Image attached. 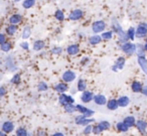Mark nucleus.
Returning a JSON list of instances; mask_svg holds the SVG:
<instances>
[{
    "label": "nucleus",
    "mask_w": 147,
    "mask_h": 136,
    "mask_svg": "<svg viewBox=\"0 0 147 136\" xmlns=\"http://www.w3.org/2000/svg\"><path fill=\"white\" fill-rule=\"evenodd\" d=\"M19 1H21V0H14V2H19Z\"/></svg>",
    "instance_id": "3c124183"
},
{
    "label": "nucleus",
    "mask_w": 147,
    "mask_h": 136,
    "mask_svg": "<svg viewBox=\"0 0 147 136\" xmlns=\"http://www.w3.org/2000/svg\"><path fill=\"white\" fill-rule=\"evenodd\" d=\"M126 33H127V37H128V39H130V41H134L135 37H136V35H135L136 31H135L134 27H129Z\"/></svg>",
    "instance_id": "72a5a7b5"
},
{
    "label": "nucleus",
    "mask_w": 147,
    "mask_h": 136,
    "mask_svg": "<svg viewBox=\"0 0 147 136\" xmlns=\"http://www.w3.org/2000/svg\"><path fill=\"white\" fill-rule=\"evenodd\" d=\"M94 102L96 105H99V106H104L106 105L107 103V98L106 96L102 95V94H98V95H94Z\"/></svg>",
    "instance_id": "9b49d317"
},
{
    "label": "nucleus",
    "mask_w": 147,
    "mask_h": 136,
    "mask_svg": "<svg viewBox=\"0 0 147 136\" xmlns=\"http://www.w3.org/2000/svg\"><path fill=\"white\" fill-rule=\"evenodd\" d=\"M106 28V23L103 20H97L92 24V30L94 33H100L103 32Z\"/></svg>",
    "instance_id": "20e7f679"
},
{
    "label": "nucleus",
    "mask_w": 147,
    "mask_h": 136,
    "mask_svg": "<svg viewBox=\"0 0 147 136\" xmlns=\"http://www.w3.org/2000/svg\"><path fill=\"white\" fill-rule=\"evenodd\" d=\"M101 129L99 128V126L98 125H96V126H93V129H92V133H94V134H100L101 133Z\"/></svg>",
    "instance_id": "37998d69"
},
{
    "label": "nucleus",
    "mask_w": 147,
    "mask_h": 136,
    "mask_svg": "<svg viewBox=\"0 0 147 136\" xmlns=\"http://www.w3.org/2000/svg\"><path fill=\"white\" fill-rule=\"evenodd\" d=\"M145 49H144V45H136V53H137V57H140V55H145Z\"/></svg>",
    "instance_id": "473e14b6"
},
{
    "label": "nucleus",
    "mask_w": 147,
    "mask_h": 136,
    "mask_svg": "<svg viewBox=\"0 0 147 136\" xmlns=\"http://www.w3.org/2000/svg\"><path fill=\"white\" fill-rule=\"evenodd\" d=\"M102 37L99 35H94L92 37H89V43L92 45H99L100 43H102Z\"/></svg>",
    "instance_id": "412c9836"
},
{
    "label": "nucleus",
    "mask_w": 147,
    "mask_h": 136,
    "mask_svg": "<svg viewBox=\"0 0 147 136\" xmlns=\"http://www.w3.org/2000/svg\"><path fill=\"white\" fill-rule=\"evenodd\" d=\"M22 21V16H21L20 14H12L10 17H9V23H11V24H19V23Z\"/></svg>",
    "instance_id": "aec40b11"
},
{
    "label": "nucleus",
    "mask_w": 147,
    "mask_h": 136,
    "mask_svg": "<svg viewBox=\"0 0 147 136\" xmlns=\"http://www.w3.org/2000/svg\"><path fill=\"white\" fill-rule=\"evenodd\" d=\"M80 51V47L76 43H74V45H71L67 47V53H69V55H76L79 53Z\"/></svg>",
    "instance_id": "2eb2a0df"
},
{
    "label": "nucleus",
    "mask_w": 147,
    "mask_h": 136,
    "mask_svg": "<svg viewBox=\"0 0 147 136\" xmlns=\"http://www.w3.org/2000/svg\"><path fill=\"white\" fill-rule=\"evenodd\" d=\"M101 37H102V39H104V41H110V39H112V37H113V31L112 30L103 31Z\"/></svg>",
    "instance_id": "f704fd0d"
},
{
    "label": "nucleus",
    "mask_w": 147,
    "mask_h": 136,
    "mask_svg": "<svg viewBox=\"0 0 147 136\" xmlns=\"http://www.w3.org/2000/svg\"><path fill=\"white\" fill-rule=\"evenodd\" d=\"M5 65H6V68L9 70V71L13 72V71H15V70H16V67L14 66L12 59H11L10 57H7V59H6V64H5Z\"/></svg>",
    "instance_id": "c756f323"
},
{
    "label": "nucleus",
    "mask_w": 147,
    "mask_h": 136,
    "mask_svg": "<svg viewBox=\"0 0 147 136\" xmlns=\"http://www.w3.org/2000/svg\"><path fill=\"white\" fill-rule=\"evenodd\" d=\"M123 122L126 123L127 125L129 126V128H131V127H133V126H135V124H136V119H135L134 116H127V117L124 118Z\"/></svg>",
    "instance_id": "5701e85b"
},
{
    "label": "nucleus",
    "mask_w": 147,
    "mask_h": 136,
    "mask_svg": "<svg viewBox=\"0 0 147 136\" xmlns=\"http://www.w3.org/2000/svg\"><path fill=\"white\" fill-rule=\"evenodd\" d=\"M15 126H14V123L11 121H5L4 123L2 124V127H1V129H2V131H4L6 134L8 133H11V132L14 130Z\"/></svg>",
    "instance_id": "f8f14e48"
},
{
    "label": "nucleus",
    "mask_w": 147,
    "mask_h": 136,
    "mask_svg": "<svg viewBox=\"0 0 147 136\" xmlns=\"http://www.w3.org/2000/svg\"><path fill=\"white\" fill-rule=\"evenodd\" d=\"M135 126H136V128L138 129V131L141 132V133H145V132H146L147 122L144 121V120H137Z\"/></svg>",
    "instance_id": "dca6fc26"
},
{
    "label": "nucleus",
    "mask_w": 147,
    "mask_h": 136,
    "mask_svg": "<svg viewBox=\"0 0 147 136\" xmlns=\"http://www.w3.org/2000/svg\"><path fill=\"white\" fill-rule=\"evenodd\" d=\"M98 126H99V128L101 129V131H107V130H109L110 129V127H111V124H110V122L109 121H106V120H103V121H100L98 123Z\"/></svg>",
    "instance_id": "b1692460"
},
{
    "label": "nucleus",
    "mask_w": 147,
    "mask_h": 136,
    "mask_svg": "<svg viewBox=\"0 0 147 136\" xmlns=\"http://www.w3.org/2000/svg\"><path fill=\"white\" fill-rule=\"evenodd\" d=\"M20 82H21V77L19 74H15V75L12 77V79L10 80V83L14 84V85H18Z\"/></svg>",
    "instance_id": "4c0bfd02"
},
{
    "label": "nucleus",
    "mask_w": 147,
    "mask_h": 136,
    "mask_svg": "<svg viewBox=\"0 0 147 136\" xmlns=\"http://www.w3.org/2000/svg\"><path fill=\"white\" fill-rule=\"evenodd\" d=\"M106 106H107V108H108L109 110H111V111H115V110H117L119 108L117 99L108 100V101H107V103H106Z\"/></svg>",
    "instance_id": "f3484780"
},
{
    "label": "nucleus",
    "mask_w": 147,
    "mask_h": 136,
    "mask_svg": "<svg viewBox=\"0 0 147 136\" xmlns=\"http://www.w3.org/2000/svg\"><path fill=\"white\" fill-rule=\"evenodd\" d=\"M55 17L57 20L63 21V19H65V14H63V12L61 10V9H57V10L55 12Z\"/></svg>",
    "instance_id": "c9c22d12"
},
{
    "label": "nucleus",
    "mask_w": 147,
    "mask_h": 136,
    "mask_svg": "<svg viewBox=\"0 0 147 136\" xmlns=\"http://www.w3.org/2000/svg\"><path fill=\"white\" fill-rule=\"evenodd\" d=\"M6 95V89L4 87H0V98H3Z\"/></svg>",
    "instance_id": "c03bdc74"
},
{
    "label": "nucleus",
    "mask_w": 147,
    "mask_h": 136,
    "mask_svg": "<svg viewBox=\"0 0 147 136\" xmlns=\"http://www.w3.org/2000/svg\"><path fill=\"white\" fill-rule=\"evenodd\" d=\"M63 134L61 133V132H57V133L53 134V136H63Z\"/></svg>",
    "instance_id": "de8ad7c7"
},
{
    "label": "nucleus",
    "mask_w": 147,
    "mask_h": 136,
    "mask_svg": "<svg viewBox=\"0 0 147 136\" xmlns=\"http://www.w3.org/2000/svg\"><path fill=\"white\" fill-rule=\"evenodd\" d=\"M76 73L71 70H67V71L63 72V76H61V80H63L65 83H71L74 80L76 79Z\"/></svg>",
    "instance_id": "39448f33"
},
{
    "label": "nucleus",
    "mask_w": 147,
    "mask_h": 136,
    "mask_svg": "<svg viewBox=\"0 0 147 136\" xmlns=\"http://www.w3.org/2000/svg\"><path fill=\"white\" fill-rule=\"evenodd\" d=\"M87 89V82L83 79H80L78 82V85H77V90L80 92H84Z\"/></svg>",
    "instance_id": "c85d7f7f"
},
{
    "label": "nucleus",
    "mask_w": 147,
    "mask_h": 136,
    "mask_svg": "<svg viewBox=\"0 0 147 136\" xmlns=\"http://www.w3.org/2000/svg\"><path fill=\"white\" fill-rule=\"evenodd\" d=\"M4 41H6V35L0 32V45H1V43H3Z\"/></svg>",
    "instance_id": "a18cd8bd"
},
{
    "label": "nucleus",
    "mask_w": 147,
    "mask_h": 136,
    "mask_svg": "<svg viewBox=\"0 0 147 136\" xmlns=\"http://www.w3.org/2000/svg\"><path fill=\"white\" fill-rule=\"evenodd\" d=\"M80 99L83 103H90V102L93 101V99H94V94H93V92L85 90L82 95H81Z\"/></svg>",
    "instance_id": "9d476101"
},
{
    "label": "nucleus",
    "mask_w": 147,
    "mask_h": 136,
    "mask_svg": "<svg viewBox=\"0 0 147 136\" xmlns=\"http://www.w3.org/2000/svg\"><path fill=\"white\" fill-rule=\"evenodd\" d=\"M137 63H138L139 67L141 68V70H142L145 74H147V60H146V58H145V55L137 57Z\"/></svg>",
    "instance_id": "ddd939ff"
},
{
    "label": "nucleus",
    "mask_w": 147,
    "mask_h": 136,
    "mask_svg": "<svg viewBox=\"0 0 147 136\" xmlns=\"http://www.w3.org/2000/svg\"><path fill=\"white\" fill-rule=\"evenodd\" d=\"M59 103L63 106L67 103H75V99H74L71 96L65 95V93H61L59 97Z\"/></svg>",
    "instance_id": "1a4fd4ad"
},
{
    "label": "nucleus",
    "mask_w": 147,
    "mask_h": 136,
    "mask_svg": "<svg viewBox=\"0 0 147 136\" xmlns=\"http://www.w3.org/2000/svg\"><path fill=\"white\" fill-rule=\"evenodd\" d=\"M76 108L79 113L83 114V115H85L86 117H91V116H93L95 113V111H93V110H91V109H88L87 107L82 106V105H76Z\"/></svg>",
    "instance_id": "6e6552de"
},
{
    "label": "nucleus",
    "mask_w": 147,
    "mask_h": 136,
    "mask_svg": "<svg viewBox=\"0 0 147 136\" xmlns=\"http://www.w3.org/2000/svg\"><path fill=\"white\" fill-rule=\"evenodd\" d=\"M47 89H49V86L45 82H39V84L37 85V90L39 92H45L47 91Z\"/></svg>",
    "instance_id": "e433bc0d"
},
{
    "label": "nucleus",
    "mask_w": 147,
    "mask_h": 136,
    "mask_svg": "<svg viewBox=\"0 0 147 136\" xmlns=\"http://www.w3.org/2000/svg\"><path fill=\"white\" fill-rule=\"evenodd\" d=\"M135 31H136V33H135L136 37H138V39L145 37L147 35V23L146 22L139 23L138 26L135 29Z\"/></svg>",
    "instance_id": "f03ea898"
},
{
    "label": "nucleus",
    "mask_w": 147,
    "mask_h": 136,
    "mask_svg": "<svg viewBox=\"0 0 147 136\" xmlns=\"http://www.w3.org/2000/svg\"><path fill=\"white\" fill-rule=\"evenodd\" d=\"M5 31H6L7 35H10V37L11 35H14L17 31V26L15 24H11L10 23V25H8V26L6 27Z\"/></svg>",
    "instance_id": "a878e982"
},
{
    "label": "nucleus",
    "mask_w": 147,
    "mask_h": 136,
    "mask_svg": "<svg viewBox=\"0 0 147 136\" xmlns=\"http://www.w3.org/2000/svg\"><path fill=\"white\" fill-rule=\"evenodd\" d=\"M146 37V41H147V35H146V37Z\"/></svg>",
    "instance_id": "603ef678"
},
{
    "label": "nucleus",
    "mask_w": 147,
    "mask_h": 136,
    "mask_svg": "<svg viewBox=\"0 0 147 136\" xmlns=\"http://www.w3.org/2000/svg\"><path fill=\"white\" fill-rule=\"evenodd\" d=\"M0 49H1L2 51H4V53H8V51L11 49V43L7 41H4L3 43L0 45Z\"/></svg>",
    "instance_id": "2f4dec72"
},
{
    "label": "nucleus",
    "mask_w": 147,
    "mask_h": 136,
    "mask_svg": "<svg viewBox=\"0 0 147 136\" xmlns=\"http://www.w3.org/2000/svg\"><path fill=\"white\" fill-rule=\"evenodd\" d=\"M92 129H93V126L91 125V124H88V125L85 126V129H84V131H83V133H84L85 135H89V134L92 133Z\"/></svg>",
    "instance_id": "ea45409f"
},
{
    "label": "nucleus",
    "mask_w": 147,
    "mask_h": 136,
    "mask_svg": "<svg viewBox=\"0 0 147 136\" xmlns=\"http://www.w3.org/2000/svg\"><path fill=\"white\" fill-rule=\"evenodd\" d=\"M75 122H76L77 125H80V126H86L88 124H91L92 122H95L94 119L90 117H86L85 115L81 114V115L77 116L76 119H75Z\"/></svg>",
    "instance_id": "7ed1b4c3"
},
{
    "label": "nucleus",
    "mask_w": 147,
    "mask_h": 136,
    "mask_svg": "<svg viewBox=\"0 0 147 136\" xmlns=\"http://www.w3.org/2000/svg\"><path fill=\"white\" fill-rule=\"evenodd\" d=\"M0 135H1V136H4V135H6V133H5L4 131H2V130H1V131H0Z\"/></svg>",
    "instance_id": "09e8293b"
},
{
    "label": "nucleus",
    "mask_w": 147,
    "mask_h": 136,
    "mask_svg": "<svg viewBox=\"0 0 147 136\" xmlns=\"http://www.w3.org/2000/svg\"><path fill=\"white\" fill-rule=\"evenodd\" d=\"M53 90H55L57 93H65V92L69 90V87H67V83H59L53 87Z\"/></svg>",
    "instance_id": "4468645a"
},
{
    "label": "nucleus",
    "mask_w": 147,
    "mask_h": 136,
    "mask_svg": "<svg viewBox=\"0 0 147 136\" xmlns=\"http://www.w3.org/2000/svg\"><path fill=\"white\" fill-rule=\"evenodd\" d=\"M146 75H147V74H146Z\"/></svg>",
    "instance_id": "864d4df0"
},
{
    "label": "nucleus",
    "mask_w": 147,
    "mask_h": 136,
    "mask_svg": "<svg viewBox=\"0 0 147 136\" xmlns=\"http://www.w3.org/2000/svg\"><path fill=\"white\" fill-rule=\"evenodd\" d=\"M125 63H126L125 58H123V57L118 58V59L116 60V62L114 63V65L112 66V71L118 72V71H120V70H123V68H124V66H125Z\"/></svg>",
    "instance_id": "423d86ee"
},
{
    "label": "nucleus",
    "mask_w": 147,
    "mask_h": 136,
    "mask_svg": "<svg viewBox=\"0 0 147 136\" xmlns=\"http://www.w3.org/2000/svg\"><path fill=\"white\" fill-rule=\"evenodd\" d=\"M20 47L22 49H24V51H28L29 49V43H27V41H22V43H20Z\"/></svg>",
    "instance_id": "79ce46f5"
},
{
    "label": "nucleus",
    "mask_w": 147,
    "mask_h": 136,
    "mask_svg": "<svg viewBox=\"0 0 147 136\" xmlns=\"http://www.w3.org/2000/svg\"><path fill=\"white\" fill-rule=\"evenodd\" d=\"M45 41H41V39H37V41H35L32 45V49H33V51H41V49H45Z\"/></svg>",
    "instance_id": "6ab92c4d"
},
{
    "label": "nucleus",
    "mask_w": 147,
    "mask_h": 136,
    "mask_svg": "<svg viewBox=\"0 0 147 136\" xmlns=\"http://www.w3.org/2000/svg\"><path fill=\"white\" fill-rule=\"evenodd\" d=\"M51 53L55 55H61V53H63V49H61V47H53V49H51Z\"/></svg>",
    "instance_id": "a19ab883"
},
{
    "label": "nucleus",
    "mask_w": 147,
    "mask_h": 136,
    "mask_svg": "<svg viewBox=\"0 0 147 136\" xmlns=\"http://www.w3.org/2000/svg\"><path fill=\"white\" fill-rule=\"evenodd\" d=\"M84 15V12L82 11V9H74L73 11H71L69 15V19L73 21H77L79 19H81Z\"/></svg>",
    "instance_id": "0eeeda50"
},
{
    "label": "nucleus",
    "mask_w": 147,
    "mask_h": 136,
    "mask_svg": "<svg viewBox=\"0 0 147 136\" xmlns=\"http://www.w3.org/2000/svg\"><path fill=\"white\" fill-rule=\"evenodd\" d=\"M35 4V0H23L22 1V7L24 9H29L33 7Z\"/></svg>",
    "instance_id": "7c9ffc66"
},
{
    "label": "nucleus",
    "mask_w": 147,
    "mask_h": 136,
    "mask_svg": "<svg viewBox=\"0 0 147 136\" xmlns=\"http://www.w3.org/2000/svg\"><path fill=\"white\" fill-rule=\"evenodd\" d=\"M31 35V28L29 26H25L23 28L22 35H21V37H22L23 41H26L27 39H29Z\"/></svg>",
    "instance_id": "cd10ccee"
},
{
    "label": "nucleus",
    "mask_w": 147,
    "mask_h": 136,
    "mask_svg": "<svg viewBox=\"0 0 147 136\" xmlns=\"http://www.w3.org/2000/svg\"><path fill=\"white\" fill-rule=\"evenodd\" d=\"M15 133H16L17 136H26L27 134V130L25 129V128L23 127H19L16 129V131H15Z\"/></svg>",
    "instance_id": "58836bf2"
},
{
    "label": "nucleus",
    "mask_w": 147,
    "mask_h": 136,
    "mask_svg": "<svg viewBox=\"0 0 147 136\" xmlns=\"http://www.w3.org/2000/svg\"><path fill=\"white\" fill-rule=\"evenodd\" d=\"M116 128L119 132H127L129 130V126L124 122H118L116 125Z\"/></svg>",
    "instance_id": "bb28decb"
},
{
    "label": "nucleus",
    "mask_w": 147,
    "mask_h": 136,
    "mask_svg": "<svg viewBox=\"0 0 147 136\" xmlns=\"http://www.w3.org/2000/svg\"><path fill=\"white\" fill-rule=\"evenodd\" d=\"M117 101H118L119 107H122V108L127 107L129 105V103H130V99L127 96H121V97H119L117 99Z\"/></svg>",
    "instance_id": "a211bd4d"
},
{
    "label": "nucleus",
    "mask_w": 147,
    "mask_h": 136,
    "mask_svg": "<svg viewBox=\"0 0 147 136\" xmlns=\"http://www.w3.org/2000/svg\"><path fill=\"white\" fill-rule=\"evenodd\" d=\"M141 93H142L144 96H146V98H147V87H143L142 88V91H141Z\"/></svg>",
    "instance_id": "49530a36"
},
{
    "label": "nucleus",
    "mask_w": 147,
    "mask_h": 136,
    "mask_svg": "<svg viewBox=\"0 0 147 136\" xmlns=\"http://www.w3.org/2000/svg\"><path fill=\"white\" fill-rule=\"evenodd\" d=\"M144 49H145V51L147 53V41L145 43V45H144Z\"/></svg>",
    "instance_id": "8fccbe9b"
},
{
    "label": "nucleus",
    "mask_w": 147,
    "mask_h": 136,
    "mask_svg": "<svg viewBox=\"0 0 147 136\" xmlns=\"http://www.w3.org/2000/svg\"><path fill=\"white\" fill-rule=\"evenodd\" d=\"M142 88H143L142 84L138 81H134L131 84V89H132V91L134 92V93H141Z\"/></svg>",
    "instance_id": "4be33fe9"
},
{
    "label": "nucleus",
    "mask_w": 147,
    "mask_h": 136,
    "mask_svg": "<svg viewBox=\"0 0 147 136\" xmlns=\"http://www.w3.org/2000/svg\"><path fill=\"white\" fill-rule=\"evenodd\" d=\"M121 51L123 53H125L127 55H132L136 53V45L133 43H121V47H120Z\"/></svg>",
    "instance_id": "f257e3e1"
},
{
    "label": "nucleus",
    "mask_w": 147,
    "mask_h": 136,
    "mask_svg": "<svg viewBox=\"0 0 147 136\" xmlns=\"http://www.w3.org/2000/svg\"><path fill=\"white\" fill-rule=\"evenodd\" d=\"M63 109L69 114H71L77 111L76 105H74V103H67V104H65V105H63Z\"/></svg>",
    "instance_id": "393cba45"
}]
</instances>
